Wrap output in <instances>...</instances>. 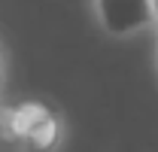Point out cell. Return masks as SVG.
Masks as SVG:
<instances>
[{
  "label": "cell",
  "mask_w": 158,
  "mask_h": 152,
  "mask_svg": "<svg viewBox=\"0 0 158 152\" xmlns=\"http://www.w3.org/2000/svg\"><path fill=\"white\" fill-rule=\"evenodd\" d=\"M152 3H155V21H158V0H152Z\"/></svg>",
  "instance_id": "2"
},
{
  "label": "cell",
  "mask_w": 158,
  "mask_h": 152,
  "mask_svg": "<svg viewBox=\"0 0 158 152\" xmlns=\"http://www.w3.org/2000/svg\"><path fill=\"white\" fill-rule=\"evenodd\" d=\"M98 15L106 34L128 37L134 31H143L155 21V3L152 0H94Z\"/></svg>",
  "instance_id": "1"
}]
</instances>
